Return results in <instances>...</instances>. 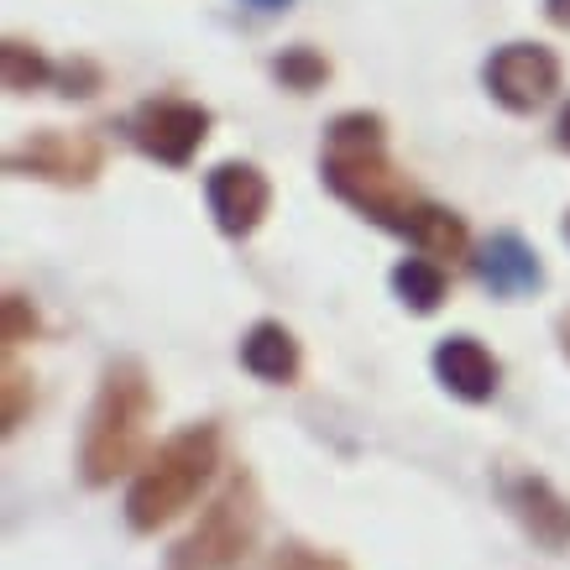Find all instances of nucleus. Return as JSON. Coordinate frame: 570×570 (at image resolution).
<instances>
[{
  "label": "nucleus",
  "instance_id": "obj_1",
  "mask_svg": "<svg viewBox=\"0 0 570 570\" xmlns=\"http://www.w3.org/2000/svg\"><path fill=\"white\" fill-rule=\"evenodd\" d=\"M325 184L356 215L377 220L382 230L409 236V242H414L419 220L430 209V199L393 168L382 116H366V110H351L325 131Z\"/></svg>",
  "mask_w": 570,
  "mask_h": 570
},
{
  "label": "nucleus",
  "instance_id": "obj_2",
  "mask_svg": "<svg viewBox=\"0 0 570 570\" xmlns=\"http://www.w3.org/2000/svg\"><path fill=\"white\" fill-rule=\"evenodd\" d=\"M147 414H153V382L137 362H110L89 409V430L79 466L89 487L116 482L126 466H137L141 440H147Z\"/></svg>",
  "mask_w": 570,
  "mask_h": 570
},
{
  "label": "nucleus",
  "instance_id": "obj_3",
  "mask_svg": "<svg viewBox=\"0 0 570 570\" xmlns=\"http://www.w3.org/2000/svg\"><path fill=\"white\" fill-rule=\"evenodd\" d=\"M215 466H220V434H215V424H194V430L174 434L137 471V482L126 492V523L137 534H157L163 523H174L205 492Z\"/></svg>",
  "mask_w": 570,
  "mask_h": 570
},
{
  "label": "nucleus",
  "instance_id": "obj_4",
  "mask_svg": "<svg viewBox=\"0 0 570 570\" xmlns=\"http://www.w3.org/2000/svg\"><path fill=\"white\" fill-rule=\"evenodd\" d=\"M262 529V498L252 476H230L220 487V498L209 502L199 523L178 539V550L168 554V570H236L246 550L257 544Z\"/></svg>",
  "mask_w": 570,
  "mask_h": 570
},
{
  "label": "nucleus",
  "instance_id": "obj_5",
  "mask_svg": "<svg viewBox=\"0 0 570 570\" xmlns=\"http://www.w3.org/2000/svg\"><path fill=\"white\" fill-rule=\"evenodd\" d=\"M482 79L498 105L529 116V110H539V105L560 89V63H554V52L539 48V42H508V48H498L487 58Z\"/></svg>",
  "mask_w": 570,
  "mask_h": 570
},
{
  "label": "nucleus",
  "instance_id": "obj_6",
  "mask_svg": "<svg viewBox=\"0 0 570 570\" xmlns=\"http://www.w3.org/2000/svg\"><path fill=\"white\" fill-rule=\"evenodd\" d=\"M209 137V110L189 100H147L131 116V141H137L147 157L168 163V168H184L199 141Z\"/></svg>",
  "mask_w": 570,
  "mask_h": 570
},
{
  "label": "nucleus",
  "instance_id": "obj_7",
  "mask_svg": "<svg viewBox=\"0 0 570 570\" xmlns=\"http://www.w3.org/2000/svg\"><path fill=\"white\" fill-rule=\"evenodd\" d=\"M6 168L21 178H48V184H89L100 174V141L73 137V131H37L27 147H11Z\"/></svg>",
  "mask_w": 570,
  "mask_h": 570
},
{
  "label": "nucleus",
  "instance_id": "obj_8",
  "mask_svg": "<svg viewBox=\"0 0 570 570\" xmlns=\"http://www.w3.org/2000/svg\"><path fill=\"white\" fill-rule=\"evenodd\" d=\"M209 215L220 225L225 236H246V230H257L267 205H273V189H267V178L262 168L252 163H220L215 174H209Z\"/></svg>",
  "mask_w": 570,
  "mask_h": 570
},
{
  "label": "nucleus",
  "instance_id": "obj_9",
  "mask_svg": "<svg viewBox=\"0 0 570 570\" xmlns=\"http://www.w3.org/2000/svg\"><path fill=\"white\" fill-rule=\"evenodd\" d=\"M471 267H476V277H482L498 298L534 294L539 283H544V267H539L534 246L523 242V236H513V230H498V236H492V242L471 257Z\"/></svg>",
  "mask_w": 570,
  "mask_h": 570
},
{
  "label": "nucleus",
  "instance_id": "obj_10",
  "mask_svg": "<svg viewBox=\"0 0 570 570\" xmlns=\"http://www.w3.org/2000/svg\"><path fill=\"white\" fill-rule=\"evenodd\" d=\"M508 508L544 550H566L570 544V498H560L544 476H513L508 482Z\"/></svg>",
  "mask_w": 570,
  "mask_h": 570
},
{
  "label": "nucleus",
  "instance_id": "obj_11",
  "mask_svg": "<svg viewBox=\"0 0 570 570\" xmlns=\"http://www.w3.org/2000/svg\"><path fill=\"white\" fill-rule=\"evenodd\" d=\"M434 372H440V382H445L450 393L466 397V403H482V397L498 393V362H492V351H487L482 341H471V335L440 341Z\"/></svg>",
  "mask_w": 570,
  "mask_h": 570
},
{
  "label": "nucleus",
  "instance_id": "obj_12",
  "mask_svg": "<svg viewBox=\"0 0 570 570\" xmlns=\"http://www.w3.org/2000/svg\"><path fill=\"white\" fill-rule=\"evenodd\" d=\"M298 362H304V356H298V341L277 325V320H262V325L246 330L242 366L252 372V377H262V382H294L298 377Z\"/></svg>",
  "mask_w": 570,
  "mask_h": 570
},
{
  "label": "nucleus",
  "instance_id": "obj_13",
  "mask_svg": "<svg viewBox=\"0 0 570 570\" xmlns=\"http://www.w3.org/2000/svg\"><path fill=\"white\" fill-rule=\"evenodd\" d=\"M393 294L409 304L414 314H434L440 309V298H445V273H440V262L430 257H409L393 267Z\"/></svg>",
  "mask_w": 570,
  "mask_h": 570
},
{
  "label": "nucleus",
  "instance_id": "obj_14",
  "mask_svg": "<svg viewBox=\"0 0 570 570\" xmlns=\"http://www.w3.org/2000/svg\"><path fill=\"white\" fill-rule=\"evenodd\" d=\"M414 246L424 252V257H434V262L466 257V220H461L455 209H445V205H430L424 209V220H419V230H414Z\"/></svg>",
  "mask_w": 570,
  "mask_h": 570
},
{
  "label": "nucleus",
  "instance_id": "obj_15",
  "mask_svg": "<svg viewBox=\"0 0 570 570\" xmlns=\"http://www.w3.org/2000/svg\"><path fill=\"white\" fill-rule=\"evenodd\" d=\"M0 73H6V89H11V95H21V89H42L48 79H63L42 52H32L27 42H17V37L0 48Z\"/></svg>",
  "mask_w": 570,
  "mask_h": 570
},
{
  "label": "nucleus",
  "instance_id": "obj_16",
  "mask_svg": "<svg viewBox=\"0 0 570 570\" xmlns=\"http://www.w3.org/2000/svg\"><path fill=\"white\" fill-rule=\"evenodd\" d=\"M273 73H277V79H283V85H288V89H298V95H304V89L325 85L330 63H325V58H320V52H309V48H294V52H283V58H277V63H273Z\"/></svg>",
  "mask_w": 570,
  "mask_h": 570
},
{
  "label": "nucleus",
  "instance_id": "obj_17",
  "mask_svg": "<svg viewBox=\"0 0 570 570\" xmlns=\"http://www.w3.org/2000/svg\"><path fill=\"white\" fill-rule=\"evenodd\" d=\"M267 570H351V566L325 550H309V544H288V550H277L267 560Z\"/></svg>",
  "mask_w": 570,
  "mask_h": 570
},
{
  "label": "nucleus",
  "instance_id": "obj_18",
  "mask_svg": "<svg viewBox=\"0 0 570 570\" xmlns=\"http://www.w3.org/2000/svg\"><path fill=\"white\" fill-rule=\"evenodd\" d=\"M32 330H37V314L27 309V298L21 294H6V346H21V341H32Z\"/></svg>",
  "mask_w": 570,
  "mask_h": 570
},
{
  "label": "nucleus",
  "instance_id": "obj_19",
  "mask_svg": "<svg viewBox=\"0 0 570 570\" xmlns=\"http://www.w3.org/2000/svg\"><path fill=\"white\" fill-rule=\"evenodd\" d=\"M21 393H27V377H21L17 366L6 362V409H0L6 430H17V424H21Z\"/></svg>",
  "mask_w": 570,
  "mask_h": 570
},
{
  "label": "nucleus",
  "instance_id": "obj_20",
  "mask_svg": "<svg viewBox=\"0 0 570 570\" xmlns=\"http://www.w3.org/2000/svg\"><path fill=\"white\" fill-rule=\"evenodd\" d=\"M544 17H550L554 27H570V0H544Z\"/></svg>",
  "mask_w": 570,
  "mask_h": 570
},
{
  "label": "nucleus",
  "instance_id": "obj_21",
  "mask_svg": "<svg viewBox=\"0 0 570 570\" xmlns=\"http://www.w3.org/2000/svg\"><path fill=\"white\" fill-rule=\"evenodd\" d=\"M554 137H560V147H566V153H570V105H566V110H560V126H554Z\"/></svg>",
  "mask_w": 570,
  "mask_h": 570
},
{
  "label": "nucleus",
  "instance_id": "obj_22",
  "mask_svg": "<svg viewBox=\"0 0 570 570\" xmlns=\"http://www.w3.org/2000/svg\"><path fill=\"white\" fill-rule=\"evenodd\" d=\"M246 6H257V11H283V6H294V0H246Z\"/></svg>",
  "mask_w": 570,
  "mask_h": 570
},
{
  "label": "nucleus",
  "instance_id": "obj_23",
  "mask_svg": "<svg viewBox=\"0 0 570 570\" xmlns=\"http://www.w3.org/2000/svg\"><path fill=\"white\" fill-rule=\"evenodd\" d=\"M560 346H566V356H570V314H560Z\"/></svg>",
  "mask_w": 570,
  "mask_h": 570
},
{
  "label": "nucleus",
  "instance_id": "obj_24",
  "mask_svg": "<svg viewBox=\"0 0 570 570\" xmlns=\"http://www.w3.org/2000/svg\"><path fill=\"white\" fill-rule=\"evenodd\" d=\"M566 242H570V215H566Z\"/></svg>",
  "mask_w": 570,
  "mask_h": 570
}]
</instances>
